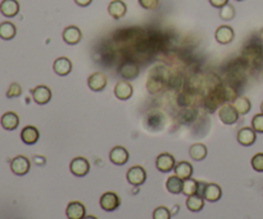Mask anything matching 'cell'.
I'll return each instance as SVG.
<instances>
[{
	"instance_id": "cell-1",
	"label": "cell",
	"mask_w": 263,
	"mask_h": 219,
	"mask_svg": "<svg viewBox=\"0 0 263 219\" xmlns=\"http://www.w3.org/2000/svg\"><path fill=\"white\" fill-rule=\"evenodd\" d=\"M198 195L203 196L205 201L216 203L222 196V190L217 183H200Z\"/></svg>"
},
{
	"instance_id": "cell-2",
	"label": "cell",
	"mask_w": 263,
	"mask_h": 219,
	"mask_svg": "<svg viewBox=\"0 0 263 219\" xmlns=\"http://www.w3.org/2000/svg\"><path fill=\"white\" fill-rule=\"evenodd\" d=\"M239 113L232 104H223L218 110V118L223 124L231 126L239 120Z\"/></svg>"
},
{
	"instance_id": "cell-3",
	"label": "cell",
	"mask_w": 263,
	"mask_h": 219,
	"mask_svg": "<svg viewBox=\"0 0 263 219\" xmlns=\"http://www.w3.org/2000/svg\"><path fill=\"white\" fill-rule=\"evenodd\" d=\"M30 168H31L30 159L26 158L25 155H18V157L13 158L10 161V170L16 176H25L30 172Z\"/></svg>"
},
{
	"instance_id": "cell-4",
	"label": "cell",
	"mask_w": 263,
	"mask_h": 219,
	"mask_svg": "<svg viewBox=\"0 0 263 219\" xmlns=\"http://www.w3.org/2000/svg\"><path fill=\"white\" fill-rule=\"evenodd\" d=\"M100 208L105 212H115L116 209H118L120 207V204H121V199L118 196L116 192H104L102 195V198L99 200Z\"/></svg>"
},
{
	"instance_id": "cell-5",
	"label": "cell",
	"mask_w": 263,
	"mask_h": 219,
	"mask_svg": "<svg viewBox=\"0 0 263 219\" xmlns=\"http://www.w3.org/2000/svg\"><path fill=\"white\" fill-rule=\"evenodd\" d=\"M127 182L132 186H141L146 181V170L141 165H133L126 173Z\"/></svg>"
},
{
	"instance_id": "cell-6",
	"label": "cell",
	"mask_w": 263,
	"mask_h": 219,
	"mask_svg": "<svg viewBox=\"0 0 263 219\" xmlns=\"http://www.w3.org/2000/svg\"><path fill=\"white\" fill-rule=\"evenodd\" d=\"M175 165H176L175 157L172 154H170V153H162L155 159V167L162 173H168L171 170H174Z\"/></svg>"
},
{
	"instance_id": "cell-7",
	"label": "cell",
	"mask_w": 263,
	"mask_h": 219,
	"mask_svg": "<svg viewBox=\"0 0 263 219\" xmlns=\"http://www.w3.org/2000/svg\"><path fill=\"white\" fill-rule=\"evenodd\" d=\"M69 170L73 176L85 177L90 172V163L87 159L82 157H77L72 159L69 164Z\"/></svg>"
},
{
	"instance_id": "cell-8",
	"label": "cell",
	"mask_w": 263,
	"mask_h": 219,
	"mask_svg": "<svg viewBox=\"0 0 263 219\" xmlns=\"http://www.w3.org/2000/svg\"><path fill=\"white\" fill-rule=\"evenodd\" d=\"M32 94V99L36 104L39 105H45L52 100V90L49 89L45 85H39V86L35 87L34 90L31 91Z\"/></svg>"
},
{
	"instance_id": "cell-9",
	"label": "cell",
	"mask_w": 263,
	"mask_h": 219,
	"mask_svg": "<svg viewBox=\"0 0 263 219\" xmlns=\"http://www.w3.org/2000/svg\"><path fill=\"white\" fill-rule=\"evenodd\" d=\"M66 216L68 219H84L86 217V208L80 201H71L67 205Z\"/></svg>"
},
{
	"instance_id": "cell-10",
	"label": "cell",
	"mask_w": 263,
	"mask_h": 219,
	"mask_svg": "<svg viewBox=\"0 0 263 219\" xmlns=\"http://www.w3.org/2000/svg\"><path fill=\"white\" fill-rule=\"evenodd\" d=\"M130 159V154L124 146H115L109 153V161L116 165H125Z\"/></svg>"
},
{
	"instance_id": "cell-11",
	"label": "cell",
	"mask_w": 263,
	"mask_h": 219,
	"mask_svg": "<svg viewBox=\"0 0 263 219\" xmlns=\"http://www.w3.org/2000/svg\"><path fill=\"white\" fill-rule=\"evenodd\" d=\"M236 139L242 146H252L257 140V132L252 127H244L239 130Z\"/></svg>"
},
{
	"instance_id": "cell-12",
	"label": "cell",
	"mask_w": 263,
	"mask_h": 219,
	"mask_svg": "<svg viewBox=\"0 0 263 219\" xmlns=\"http://www.w3.org/2000/svg\"><path fill=\"white\" fill-rule=\"evenodd\" d=\"M63 41L68 45H76L82 40V32L76 26H68L65 28V31L62 34Z\"/></svg>"
},
{
	"instance_id": "cell-13",
	"label": "cell",
	"mask_w": 263,
	"mask_h": 219,
	"mask_svg": "<svg viewBox=\"0 0 263 219\" xmlns=\"http://www.w3.org/2000/svg\"><path fill=\"white\" fill-rule=\"evenodd\" d=\"M87 86L90 90H93L95 93L103 91L107 86V76L102 72H96V73L91 74L87 80Z\"/></svg>"
},
{
	"instance_id": "cell-14",
	"label": "cell",
	"mask_w": 263,
	"mask_h": 219,
	"mask_svg": "<svg viewBox=\"0 0 263 219\" xmlns=\"http://www.w3.org/2000/svg\"><path fill=\"white\" fill-rule=\"evenodd\" d=\"M0 13L6 18H13L19 13V3L17 0H3L0 3Z\"/></svg>"
},
{
	"instance_id": "cell-15",
	"label": "cell",
	"mask_w": 263,
	"mask_h": 219,
	"mask_svg": "<svg viewBox=\"0 0 263 219\" xmlns=\"http://www.w3.org/2000/svg\"><path fill=\"white\" fill-rule=\"evenodd\" d=\"M216 40L218 44H222V45H227V44L232 43L234 37H235V32L232 30L230 26H220V27L216 30Z\"/></svg>"
},
{
	"instance_id": "cell-16",
	"label": "cell",
	"mask_w": 263,
	"mask_h": 219,
	"mask_svg": "<svg viewBox=\"0 0 263 219\" xmlns=\"http://www.w3.org/2000/svg\"><path fill=\"white\" fill-rule=\"evenodd\" d=\"M40 139V132L35 126H26L21 131V140L26 145H35Z\"/></svg>"
},
{
	"instance_id": "cell-17",
	"label": "cell",
	"mask_w": 263,
	"mask_h": 219,
	"mask_svg": "<svg viewBox=\"0 0 263 219\" xmlns=\"http://www.w3.org/2000/svg\"><path fill=\"white\" fill-rule=\"evenodd\" d=\"M133 94V87L127 81H120L115 87V95L120 100H129Z\"/></svg>"
},
{
	"instance_id": "cell-18",
	"label": "cell",
	"mask_w": 263,
	"mask_h": 219,
	"mask_svg": "<svg viewBox=\"0 0 263 219\" xmlns=\"http://www.w3.org/2000/svg\"><path fill=\"white\" fill-rule=\"evenodd\" d=\"M0 124L3 127L4 130L6 131H14L17 127L19 126V117L17 113L14 111H6L1 115L0 119Z\"/></svg>"
},
{
	"instance_id": "cell-19",
	"label": "cell",
	"mask_w": 263,
	"mask_h": 219,
	"mask_svg": "<svg viewBox=\"0 0 263 219\" xmlns=\"http://www.w3.org/2000/svg\"><path fill=\"white\" fill-rule=\"evenodd\" d=\"M53 69L58 76H67L72 71V62L66 56H61V58L56 59V62L53 64Z\"/></svg>"
},
{
	"instance_id": "cell-20",
	"label": "cell",
	"mask_w": 263,
	"mask_h": 219,
	"mask_svg": "<svg viewBox=\"0 0 263 219\" xmlns=\"http://www.w3.org/2000/svg\"><path fill=\"white\" fill-rule=\"evenodd\" d=\"M127 5L122 0H113L108 5V13L115 19H120L126 14Z\"/></svg>"
},
{
	"instance_id": "cell-21",
	"label": "cell",
	"mask_w": 263,
	"mask_h": 219,
	"mask_svg": "<svg viewBox=\"0 0 263 219\" xmlns=\"http://www.w3.org/2000/svg\"><path fill=\"white\" fill-rule=\"evenodd\" d=\"M174 170H175V174H176L177 177H180L181 179L190 178V177L193 176V173H194V168H193L192 164H190L189 162H185V161L176 163Z\"/></svg>"
},
{
	"instance_id": "cell-22",
	"label": "cell",
	"mask_w": 263,
	"mask_h": 219,
	"mask_svg": "<svg viewBox=\"0 0 263 219\" xmlns=\"http://www.w3.org/2000/svg\"><path fill=\"white\" fill-rule=\"evenodd\" d=\"M140 68L136 63H126L120 68V74L126 80H135L139 76Z\"/></svg>"
},
{
	"instance_id": "cell-23",
	"label": "cell",
	"mask_w": 263,
	"mask_h": 219,
	"mask_svg": "<svg viewBox=\"0 0 263 219\" xmlns=\"http://www.w3.org/2000/svg\"><path fill=\"white\" fill-rule=\"evenodd\" d=\"M183 185L184 179L177 177L176 174L168 177L167 181H166V188H167V191L172 195L183 194Z\"/></svg>"
},
{
	"instance_id": "cell-24",
	"label": "cell",
	"mask_w": 263,
	"mask_h": 219,
	"mask_svg": "<svg viewBox=\"0 0 263 219\" xmlns=\"http://www.w3.org/2000/svg\"><path fill=\"white\" fill-rule=\"evenodd\" d=\"M208 150L207 146L204 144H194V145L190 146L189 149V155L192 158L193 161L195 162H201L204 161L207 158Z\"/></svg>"
},
{
	"instance_id": "cell-25",
	"label": "cell",
	"mask_w": 263,
	"mask_h": 219,
	"mask_svg": "<svg viewBox=\"0 0 263 219\" xmlns=\"http://www.w3.org/2000/svg\"><path fill=\"white\" fill-rule=\"evenodd\" d=\"M186 208H188L190 212H193V213H198V212H200V210L204 208V198L198 194L188 196Z\"/></svg>"
},
{
	"instance_id": "cell-26",
	"label": "cell",
	"mask_w": 263,
	"mask_h": 219,
	"mask_svg": "<svg viewBox=\"0 0 263 219\" xmlns=\"http://www.w3.org/2000/svg\"><path fill=\"white\" fill-rule=\"evenodd\" d=\"M234 108L238 110V113L240 115L248 114L252 109V103L251 100L248 99L247 96H238L235 100H234Z\"/></svg>"
},
{
	"instance_id": "cell-27",
	"label": "cell",
	"mask_w": 263,
	"mask_h": 219,
	"mask_svg": "<svg viewBox=\"0 0 263 219\" xmlns=\"http://www.w3.org/2000/svg\"><path fill=\"white\" fill-rule=\"evenodd\" d=\"M16 34L17 28L12 22H3V23H0V39L6 41L12 40V39H14Z\"/></svg>"
},
{
	"instance_id": "cell-28",
	"label": "cell",
	"mask_w": 263,
	"mask_h": 219,
	"mask_svg": "<svg viewBox=\"0 0 263 219\" xmlns=\"http://www.w3.org/2000/svg\"><path fill=\"white\" fill-rule=\"evenodd\" d=\"M199 187H200V182L194 178H186L184 179L183 185V194L186 196H192V195H197L199 192Z\"/></svg>"
},
{
	"instance_id": "cell-29",
	"label": "cell",
	"mask_w": 263,
	"mask_h": 219,
	"mask_svg": "<svg viewBox=\"0 0 263 219\" xmlns=\"http://www.w3.org/2000/svg\"><path fill=\"white\" fill-rule=\"evenodd\" d=\"M235 8L231 4H226L220 9V17L223 21H231L235 17Z\"/></svg>"
},
{
	"instance_id": "cell-30",
	"label": "cell",
	"mask_w": 263,
	"mask_h": 219,
	"mask_svg": "<svg viewBox=\"0 0 263 219\" xmlns=\"http://www.w3.org/2000/svg\"><path fill=\"white\" fill-rule=\"evenodd\" d=\"M153 219H171V212L166 207H158L153 212Z\"/></svg>"
},
{
	"instance_id": "cell-31",
	"label": "cell",
	"mask_w": 263,
	"mask_h": 219,
	"mask_svg": "<svg viewBox=\"0 0 263 219\" xmlns=\"http://www.w3.org/2000/svg\"><path fill=\"white\" fill-rule=\"evenodd\" d=\"M252 168L256 172H263V153H258L254 155L251 161Z\"/></svg>"
},
{
	"instance_id": "cell-32",
	"label": "cell",
	"mask_w": 263,
	"mask_h": 219,
	"mask_svg": "<svg viewBox=\"0 0 263 219\" xmlns=\"http://www.w3.org/2000/svg\"><path fill=\"white\" fill-rule=\"evenodd\" d=\"M252 128L257 133H263V113L254 115L252 119Z\"/></svg>"
},
{
	"instance_id": "cell-33",
	"label": "cell",
	"mask_w": 263,
	"mask_h": 219,
	"mask_svg": "<svg viewBox=\"0 0 263 219\" xmlns=\"http://www.w3.org/2000/svg\"><path fill=\"white\" fill-rule=\"evenodd\" d=\"M21 95H22L21 85L17 84V82L10 84L9 89H8V91H6V98L12 99V98H18V96H21Z\"/></svg>"
},
{
	"instance_id": "cell-34",
	"label": "cell",
	"mask_w": 263,
	"mask_h": 219,
	"mask_svg": "<svg viewBox=\"0 0 263 219\" xmlns=\"http://www.w3.org/2000/svg\"><path fill=\"white\" fill-rule=\"evenodd\" d=\"M159 0H139V4L144 9H155L158 6Z\"/></svg>"
},
{
	"instance_id": "cell-35",
	"label": "cell",
	"mask_w": 263,
	"mask_h": 219,
	"mask_svg": "<svg viewBox=\"0 0 263 219\" xmlns=\"http://www.w3.org/2000/svg\"><path fill=\"white\" fill-rule=\"evenodd\" d=\"M210 5L214 6V8H222V6H225L226 4H229V0H209Z\"/></svg>"
},
{
	"instance_id": "cell-36",
	"label": "cell",
	"mask_w": 263,
	"mask_h": 219,
	"mask_svg": "<svg viewBox=\"0 0 263 219\" xmlns=\"http://www.w3.org/2000/svg\"><path fill=\"white\" fill-rule=\"evenodd\" d=\"M93 0H74V3L77 4L78 6H87L91 4Z\"/></svg>"
},
{
	"instance_id": "cell-37",
	"label": "cell",
	"mask_w": 263,
	"mask_h": 219,
	"mask_svg": "<svg viewBox=\"0 0 263 219\" xmlns=\"http://www.w3.org/2000/svg\"><path fill=\"white\" fill-rule=\"evenodd\" d=\"M84 219H98V218H96V217H94V216H86Z\"/></svg>"
},
{
	"instance_id": "cell-38",
	"label": "cell",
	"mask_w": 263,
	"mask_h": 219,
	"mask_svg": "<svg viewBox=\"0 0 263 219\" xmlns=\"http://www.w3.org/2000/svg\"><path fill=\"white\" fill-rule=\"evenodd\" d=\"M260 37H261V40H263V28L260 31Z\"/></svg>"
},
{
	"instance_id": "cell-39",
	"label": "cell",
	"mask_w": 263,
	"mask_h": 219,
	"mask_svg": "<svg viewBox=\"0 0 263 219\" xmlns=\"http://www.w3.org/2000/svg\"><path fill=\"white\" fill-rule=\"evenodd\" d=\"M261 111L263 113V102H262V104H261Z\"/></svg>"
},
{
	"instance_id": "cell-40",
	"label": "cell",
	"mask_w": 263,
	"mask_h": 219,
	"mask_svg": "<svg viewBox=\"0 0 263 219\" xmlns=\"http://www.w3.org/2000/svg\"><path fill=\"white\" fill-rule=\"evenodd\" d=\"M236 1H243V0H236Z\"/></svg>"
}]
</instances>
